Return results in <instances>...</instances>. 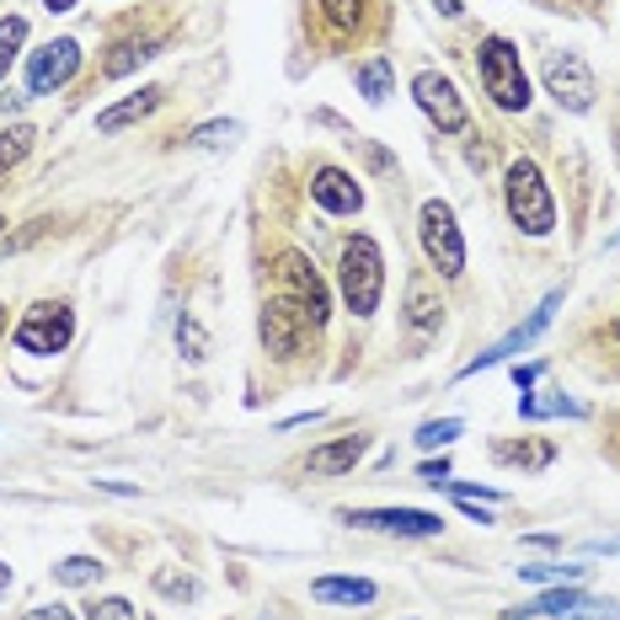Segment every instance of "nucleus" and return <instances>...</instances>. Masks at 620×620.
Segmentation results:
<instances>
[{"label":"nucleus","mask_w":620,"mask_h":620,"mask_svg":"<svg viewBox=\"0 0 620 620\" xmlns=\"http://www.w3.org/2000/svg\"><path fill=\"white\" fill-rule=\"evenodd\" d=\"M337 284L353 316H374L380 311V294H385V251L374 247V236H353L342 247V268H337Z\"/></svg>","instance_id":"nucleus-1"},{"label":"nucleus","mask_w":620,"mask_h":620,"mask_svg":"<svg viewBox=\"0 0 620 620\" xmlns=\"http://www.w3.org/2000/svg\"><path fill=\"white\" fill-rule=\"evenodd\" d=\"M476 70H482V86L503 113H525L530 108V76H525V59L508 38H482L476 48Z\"/></svg>","instance_id":"nucleus-2"},{"label":"nucleus","mask_w":620,"mask_h":620,"mask_svg":"<svg viewBox=\"0 0 620 620\" xmlns=\"http://www.w3.org/2000/svg\"><path fill=\"white\" fill-rule=\"evenodd\" d=\"M503 188H508V214L525 236H551L556 230V204H551V188H545L536 161H514Z\"/></svg>","instance_id":"nucleus-3"},{"label":"nucleus","mask_w":620,"mask_h":620,"mask_svg":"<svg viewBox=\"0 0 620 620\" xmlns=\"http://www.w3.org/2000/svg\"><path fill=\"white\" fill-rule=\"evenodd\" d=\"M417 236H422V251H428V262L439 273L455 279L460 268H465V236H460L455 208L444 204V199H428V204L417 208Z\"/></svg>","instance_id":"nucleus-4"},{"label":"nucleus","mask_w":620,"mask_h":620,"mask_svg":"<svg viewBox=\"0 0 620 620\" xmlns=\"http://www.w3.org/2000/svg\"><path fill=\"white\" fill-rule=\"evenodd\" d=\"M76 337V316L65 305H33L22 322H16V348L22 353H38V359H54L65 353Z\"/></svg>","instance_id":"nucleus-5"},{"label":"nucleus","mask_w":620,"mask_h":620,"mask_svg":"<svg viewBox=\"0 0 620 620\" xmlns=\"http://www.w3.org/2000/svg\"><path fill=\"white\" fill-rule=\"evenodd\" d=\"M273 273H279L284 294H290L294 305H300V311H305V316L316 322V331L327 327V316H331V294H327V284H322V273H316V268H311V262H305L300 251H284Z\"/></svg>","instance_id":"nucleus-6"},{"label":"nucleus","mask_w":620,"mask_h":620,"mask_svg":"<svg viewBox=\"0 0 620 620\" xmlns=\"http://www.w3.org/2000/svg\"><path fill=\"white\" fill-rule=\"evenodd\" d=\"M316 331V322L294 305L290 294H279V300H268L262 305V342H268V353H279V359H294L300 348H305V337Z\"/></svg>","instance_id":"nucleus-7"},{"label":"nucleus","mask_w":620,"mask_h":620,"mask_svg":"<svg viewBox=\"0 0 620 620\" xmlns=\"http://www.w3.org/2000/svg\"><path fill=\"white\" fill-rule=\"evenodd\" d=\"M556 305H562V290H551V294H545V300H540L536 311H530V322H519V327L508 331V337H497L493 348H487V353H476V359H471V364H465L460 374H482V370H493V364H503V359H514V353H525V348L536 342L540 331H545L551 322H556Z\"/></svg>","instance_id":"nucleus-8"},{"label":"nucleus","mask_w":620,"mask_h":620,"mask_svg":"<svg viewBox=\"0 0 620 620\" xmlns=\"http://www.w3.org/2000/svg\"><path fill=\"white\" fill-rule=\"evenodd\" d=\"M81 70V43L76 38H48L38 54H27V91L33 97H48Z\"/></svg>","instance_id":"nucleus-9"},{"label":"nucleus","mask_w":620,"mask_h":620,"mask_svg":"<svg viewBox=\"0 0 620 620\" xmlns=\"http://www.w3.org/2000/svg\"><path fill=\"white\" fill-rule=\"evenodd\" d=\"M342 525L353 530H380V536H439L444 519L428 508H348Z\"/></svg>","instance_id":"nucleus-10"},{"label":"nucleus","mask_w":620,"mask_h":620,"mask_svg":"<svg viewBox=\"0 0 620 620\" xmlns=\"http://www.w3.org/2000/svg\"><path fill=\"white\" fill-rule=\"evenodd\" d=\"M413 97H417V108L439 124V134H460V128H465V102H460V91H455L450 76H439V70H417Z\"/></svg>","instance_id":"nucleus-11"},{"label":"nucleus","mask_w":620,"mask_h":620,"mask_svg":"<svg viewBox=\"0 0 620 620\" xmlns=\"http://www.w3.org/2000/svg\"><path fill=\"white\" fill-rule=\"evenodd\" d=\"M545 91L567 108V113H588L594 108V76H588V65H583L578 54H551L545 59Z\"/></svg>","instance_id":"nucleus-12"},{"label":"nucleus","mask_w":620,"mask_h":620,"mask_svg":"<svg viewBox=\"0 0 620 620\" xmlns=\"http://www.w3.org/2000/svg\"><path fill=\"white\" fill-rule=\"evenodd\" d=\"M530 610L556 620H620V599H588V594H578V583H567V588L540 594Z\"/></svg>","instance_id":"nucleus-13"},{"label":"nucleus","mask_w":620,"mask_h":620,"mask_svg":"<svg viewBox=\"0 0 620 620\" xmlns=\"http://www.w3.org/2000/svg\"><path fill=\"white\" fill-rule=\"evenodd\" d=\"M311 199L327 208V214H359V208H364V188H359L342 166H322V171L311 177Z\"/></svg>","instance_id":"nucleus-14"},{"label":"nucleus","mask_w":620,"mask_h":620,"mask_svg":"<svg viewBox=\"0 0 620 620\" xmlns=\"http://www.w3.org/2000/svg\"><path fill=\"white\" fill-rule=\"evenodd\" d=\"M364 450H370V439L364 433H342V439H331V444H322V450H311V476H348L359 460H364Z\"/></svg>","instance_id":"nucleus-15"},{"label":"nucleus","mask_w":620,"mask_h":620,"mask_svg":"<svg viewBox=\"0 0 620 620\" xmlns=\"http://www.w3.org/2000/svg\"><path fill=\"white\" fill-rule=\"evenodd\" d=\"M407 322H413L417 331H433L444 322V300H439L433 273H413V279H407Z\"/></svg>","instance_id":"nucleus-16"},{"label":"nucleus","mask_w":620,"mask_h":620,"mask_svg":"<svg viewBox=\"0 0 620 620\" xmlns=\"http://www.w3.org/2000/svg\"><path fill=\"white\" fill-rule=\"evenodd\" d=\"M161 97H166L161 86H145L139 97H128V102H119V108H102V113H97V134H124V128L139 124L145 113H156Z\"/></svg>","instance_id":"nucleus-17"},{"label":"nucleus","mask_w":620,"mask_h":620,"mask_svg":"<svg viewBox=\"0 0 620 620\" xmlns=\"http://www.w3.org/2000/svg\"><path fill=\"white\" fill-rule=\"evenodd\" d=\"M311 594H316L322 605H370L374 583L370 578H316L311 583Z\"/></svg>","instance_id":"nucleus-18"},{"label":"nucleus","mask_w":620,"mask_h":620,"mask_svg":"<svg viewBox=\"0 0 620 620\" xmlns=\"http://www.w3.org/2000/svg\"><path fill=\"white\" fill-rule=\"evenodd\" d=\"M519 417H530V422H540V417H583V407L567 402L562 391H525L519 396Z\"/></svg>","instance_id":"nucleus-19"},{"label":"nucleus","mask_w":620,"mask_h":620,"mask_svg":"<svg viewBox=\"0 0 620 620\" xmlns=\"http://www.w3.org/2000/svg\"><path fill=\"white\" fill-rule=\"evenodd\" d=\"M145 59H156V43H150V38H128V43H119V48L108 54V65H102V70L119 81V76H128V70H139Z\"/></svg>","instance_id":"nucleus-20"},{"label":"nucleus","mask_w":620,"mask_h":620,"mask_svg":"<svg viewBox=\"0 0 620 620\" xmlns=\"http://www.w3.org/2000/svg\"><path fill=\"white\" fill-rule=\"evenodd\" d=\"M359 91H364L370 102H385V97H391V59H385V54H370V59L359 65Z\"/></svg>","instance_id":"nucleus-21"},{"label":"nucleus","mask_w":620,"mask_h":620,"mask_svg":"<svg viewBox=\"0 0 620 620\" xmlns=\"http://www.w3.org/2000/svg\"><path fill=\"white\" fill-rule=\"evenodd\" d=\"M102 578V562L97 556H65L59 567H54V583H65V588H86V583Z\"/></svg>","instance_id":"nucleus-22"},{"label":"nucleus","mask_w":620,"mask_h":620,"mask_svg":"<svg viewBox=\"0 0 620 620\" xmlns=\"http://www.w3.org/2000/svg\"><path fill=\"white\" fill-rule=\"evenodd\" d=\"M27 150H33V128H27V124L5 128V134H0V177H5L11 166L27 161Z\"/></svg>","instance_id":"nucleus-23"},{"label":"nucleus","mask_w":620,"mask_h":620,"mask_svg":"<svg viewBox=\"0 0 620 620\" xmlns=\"http://www.w3.org/2000/svg\"><path fill=\"white\" fill-rule=\"evenodd\" d=\"M177 348H182V359H188V364H204V359H208V331L199 327L193 316H182V322H177Z\"/></svg>","instance_id":"nucleus-24"},{"label":"nucleus","mask_w":620,"mask_h":620,"mask_svg":"<svg viewBox=\"0 0 620 620\" xmlns=\"http://www.w3.org/2000/svg\"><path fill=\"white\" fill-rule=\"evenodd\" d=\"M525 583H583L588 567H567V562H536V567H519Z\"/></svg>","instance_id":"nucleus-25"},{"label":"nucleus","mask_w":620,"mask_h":620,"mask_svg":"<svg viewBox=\"0 0 620 620\" xmlns=\"http://www.w3.org/2000/svg\"><path fill=\"white\" fill-rule=\"evenodd\" d=\"M27 43V16H5L0 22V81H5V70H11V54Z\"/></svg>","instance_id":"nucleus-26"},{"label":"nucleus","mask_w":620,"mask_h":620,"mask_svg":"<svg viewBox=\"0 0 620 620\" xmlns=\"http://www.w3.org/2000/svg\"><path fill=\"white\" fill-rule=\"evenodd\" d=\"M236 134H241V124H236V119H225V124L193 128V134H188V145H193V150H219V145H230Z\"/></svg>","instance_id":"nucleus-27"},{"label":"nucleus","mask_w":620,"mask_h":620,"mask_svg":"<svg viewBox=\"0 0 620 620\" xmlns=\"http://www.w3.org/2000/svg\"><path fill=\"white\" fill-rule=\"evenodd\" d=\"M460 433H465V422H460V417H444V422H422V428H417V444H422V450H444V444H450V439H460Z\"/></svg>","instance_id":"nucleus-28"},{"label":"nucleus","mask_w":620,"mask_h":620,"mask_svg":"<svg viewBox=\"0 0 620 620\" xmlns=\"http://www.w3.org/2000/svg\"><path fill=\"white\" fill-rule=\"evenodd\" d=\"M156 594H166V599H188V605H193L204 588H199V578H188V573H182V578H177V573H156Z\"/></svg>","instance_id":"nucleus-29"},{"label":"nucleus","mask_w":620,"mask_h":620,"mask_svg":"<svg viewBox=\"0 0 620 620\" xmlns=\"http://www.w3.org/2000/svg\"><path fill=\"white\" fill-rule=\"evenodd\" d=\"M86 620H139V610H134L128 599H119V594H113V599H97V605L86 610Z\"/></svg>","instance_id":"nucleus-30"},{"label":"nucleus","mask_w":620,"mask_h":620,"mask_svg":"<svg viewBox=\"0 0 620 620\" xmlns=\"http://www.w3.org/2000/svg\"><path fill=\"white\" fill-rule=\"evenodd\" d=\"M359 5H364V0H322L331 27H353V22H359Z\"/></svg>","instance_id":"nucleus-31"},{"label":"nucleus","mask_w":620,"mask_h":620,"mask_svg":"<svg viewBox=\"0 0 620 620\" xmlns=\"http://www.w3.org/2000/svg\"><path fill=\"white\" fill-rule=\"evenodd\" d=\"M428 487H439V482H450V460L439 455V460H422V471H417Z\"/></svg>","instance_id":"nucleus-32"},{"label":"nucleus","mask_w":620,"mask_h":620,"mask_svg":"<svg viewBox=\"0 0 620 620\" xmlns=\"http://www.w3.org/2000/svg\"><path fill=\"white\" fill-rule=\"evenodd\" d=\"M540 370H545L540 359H536V364H514V385H519V391H530V385L540 380Z\"/></svg>","instance_id":"nucleus-33"},{"label":"nucleus","mask_w":620,"mask_h":620,"mask_svg":"<svg viewBox=\"0 0 620 620\" xmlns=\"http://www.w3.org/2000/svg\"><path fill=\"white\" fill-rule=\"evenodd\" d=\"M22 620H76V616H70L65 605H38V610H27Z\"/></svg>","instance_id":"nucleus-34"},{"label":"nucleus","mask_w":620,"mask_h":620,"mask_svg":"<svg viewBox=\"0 0 620 620\" xmlns=\"http://www.w3.org/2000/svg\"><path fill=\"white\" fill-rule=\"evenodd\" d=\"M433 11L439 16H460V0H433Z\"/></svg>","instance_id":"nucleus-35"},{"label":"nucleus","mask_w":620,"mask_h":620,"mask_svg":"<svg viewBox=\"0 0 620 620\" xmlns=\"http://www.w3.org/2000/svg\"><path fill=\"white\" fill-rule=\"evenodd\" d=\"M588 551H610V556H620V540H594Z\"/></svg>","instance_id":"nucleus-36"},{"label":"nucleus","mask_w":620,"mask_h":620,"mask_svg":"<svg viewBox=\"0 0 620 620\" xmlns=\"http://www.w3.org/2000/svg\"><path fill=\"white\" fill-rule=\"evenodd\" d=\"M43 5H48V11H70L76 0H43Z\"/></svg>","instance_id":"nucleus-37"},{"label":"nucleus","mask_w":620,"mask_h":620,"mask_svg":"<svg viewBox=\"0 0 620 620\" xmlns=\"http://www.w3.org/2000/svg\"><path fill=\"white\" fill-rule=\"evenodd\" d=\"M5 588H11V567L0 562V594H5Z\"/></svg>","instance_id":"nucleus-38"},{"label":"nucleus","mask_w":620,"mask_h":620,"mask_svg":"<svg viewBox=\"0 0 620 620\" xmlns=\"http://www.w3.org/2000/svg\"><path fill=\"white\" fill-rule=\"evenodd\" d=\"M0 337H5V305H0Z\"/></svg>","instance_id":"nucleus-39"},{"label":"nucleus","mask_w":620,"mask_h":620,"mask_svg":"<svg viewBox=\"0 0 620 620\" xmlns=\"http://www.w3.org/2000/svg\"><path fill=\"white\" fill-rule=\"evenodd\" d=\"M610 247H620V236H616V241H610Z\"/></svg>","instance_id":"nucleus-40"},{"label":"nucleus","mask_w":620,"mask_h":620,"mask_svg":"<svg viewBox=\"0 0 620 620\" xmlns=\"http://www.w3.org/2000/svg\"><path fill=\"white\" fill-rule=\"evenodd\" d=\"M616 337H620V327H616Z\"/></svg>","instance_id":"nucleus-41"},{"label":"nucleus","mask_w":620,"mask_h":620,"mask_svg":"<svg viewBox=\"0 0 620 620\" xmlns=\"http://www.w3.org/2000/svg\"><path fill=\"white\" fill-rule=\"evenodd\" d=\"M0 225H5V219H0Z\"/></svg>","instance_id":"nucleus-42"},{"label":"nucleus","mask_w":620,"mask_h":620,"mask_svg":"<svg viewBox=\"0 0 620 620\" xmlns=\"http://www.w3.org/2000/svg\"><path fill=\"white\" fill-rule=\"evenodd\" d=\"M519 620H525V616H519Z\"/></svg>","instance_id":"nucleus-43"}]
</instances>
